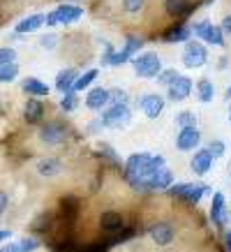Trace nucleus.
I'll use <instances>...</instances> for the list:
<instances>
[{
  "mask_svg": "<svg viewBox=\"0 0 231 252\" xmlns=\"http://www.w3.org/2000/svg\"><path fill=\"white\" fill-rule=\"evenodd\" d=\"M132 67H134V72H137L139 77L153 79L162 72V61H160V56L157 54L148 51V54H139L137 58L132 61Z\"/></svg>",
  "mask_w": 231,
  "mask_h": 252,
  "instance_id": "obj_1",
  "label": "nucleus"
},
{
  "mask_svg": "<svg viewBox=\"0 0 231 252\" xmlns=\"http://www.w3.org/2000/svg\"><path fill=\"white\" fill-rule=\"evenodd\" d=\"M84 16V9L74 7V5H62L56 7L51 14H44V23L46 26H69V23L79 21Z\"/></svg>",
  "mask_w": 231,
  "mask_h": 252,
  "instance_id": "obj_2",
  "label": "nucleus"
},
{
  "mask_svg": "<svg viewBox=\"0 0 231 252\" xmlns=\"http://www.w3.org/2000/svg\"><path fill=\"white\" fill-rule=\"evenodd\" d=\"M132 114H130V107L127 104H114V107H109L104 114H102L100 123L104 127H111V130H120L125 127L127 123H130Z\"/></svg>",
  "mask_w": 231,
  "mask_h": 252,
  "instance_id": "obj_3",
  "label": "nucleus"
},
{
  "mask_svg": "<svg viewBox=\"0 0 231 252\" xmlns=\"http://www.w3.org/2000/svg\"><path fill=\"white\" fill-rule=\"evenodd\" d=\"M192 32L197 35V37H201L203 42H208V44L213 46H224V32L220 26H213L210 21H199L194 23Z\"/></svg>",
  "mask_w": 231,
  "mask_h": 252,
  "instance_id": "obj_4",
  "label": "nucleus"
},
{
  "mask_svg": "<svg viewBox=\"0 0 231 252\" xmlns=\"http://www.w3.org/2000/svg\"><path fill=\"white\" fill-rule=\"evenodd\" d=\"M183 63H185V67H190V69L203 67L208 63V51L201 44H197V42H190L183 51Z\"/></svg>",
  "mask_w": 231,
  "mask_h": 252,
  "instance_id": "obj_5",
  "label": "nucleus"
},
{
  "mask_svg": "<svg viewBox=\"0 0 231 252\" xmlns=\"http://www.w3.org/2000/svg\"><path fill=\"white\" fill-rule=\"evenodd\" d=\"M67 137V127L62 123H46L44 127L39 130V139L44 141L46 146H58L65 141Z\"/></svg>",
  "mask_w": 231,
  "mask_h": 252,
  "instance_id": "obj_6",
  "label": "nucleus"
},
{
  "mask_svg": "<svg viewBox=\"0 0 231 252\" xmlns=\"http://www.w3.org/2000/svg\"><path fill=\"white\" fill-rule=\"evenodd\" d=\"M190 93H192V79L178 74L176 81L169 84V99L171 102H183V99H187Z\"/></svg>",
  "mask_w": 231,
  "mask_h": 252,
  "instance_id": "obj_7",
  "label": "nucleus"
},
{
  "mask_svg": "<svg viewBox=\"0 0 231 252\" xmlns=\"http://www.w3.org/2000/svg\"><path fill=\"white\" fill-rule=\"evenodd\" d=\"M139 109H141L148 118H157V116L162 114V109H164V97H162V95H155V93L144 95L141 102H139Z\"/></svg>",
  "mask_w": 231,
  "mask_h": 252,
  "instance_id": "obj_8",
  "label": "nucleus"
},
{
  "mask_svg": "<svg viewBox=\"0 0 231 252\" xmlns=\"http://www.w3.org/2000/svg\"><path fill=\"white\" fill-rule=\"evenodd\" d=\"M199 130L197 127H183L180 130V134L176 137V144L180 151H192L194 146L199 144Z\"/></svg>",
  "mask_w": 231,
  "mask_h": 252,
  "instance_id": "obj_9",
  "label": "nucleus"
},
{
  "mask_svg": "<svg viewBox=\"0 0 231 252\" xmlns=\"http://www.w3.org/2000/svg\"><path fill=\"white\" fill-rule=\"evenodd\" d=\"M150 238H153L157 245H169L173 241V229H171V224L167 222H157L150 227Z\"/></svg>",
  "mask_w": 231,
  "mask_h": 252,
  "instance_id": "obj_10",
  "label": "nucleus"
},
{
  "mask_svg": "<svg viewBox=\"0 0 231 252\" xmlns=\"http://www.w3.org/2000/svg\"><path fill=\"white\" fill-rule=\"evenodd\" d=\"M210 164H213V155L208 153V148H199V151L192 155V171L194 174H199V176L208 174Z\"/></svg>",
  "mask_w": 231,
  "mask_h": 252,
  "instance_id": "obj_11",
  "label": "nucleus"
},
{
  "mask_svg": "<svg viewBox=\"0 0 231 252\" xmlns=\"http://www.w3.org/2000/svg\"><path fill=\"white\" fill-rule=\"evenodd\" d=\"M210 220L215 222L217 227H224L227 222V208H224V197L220 192L213 194V206H210Z\"/></svg>",
  "mask_w": 231,
  "mask_h": 252,
  "instance_id": "obj_12",
  "label": "nucleus"
},
{
  "mask_svg": "<svg viewBox=\"0 0 231 252\" xmlns=\"http://www.w3.org/2000/svg\"><path fill=\"white\" fill-rule=\"evenodd\" d=\"M100 224H102V229L109 231V234L120 231V229H123V215L116 213V211H107V213H102Z\"/></svg>",
  "mask_w": 231,
  "mask_h": 252,
  "instance_id": "obj_13",
  "label": "nucleus"
},
{
  "mask_svg": "<svg viewBox=\"0 0 231 252\" xmlns=\"http://www.w3.org/2000/svg\"><path fill=\"white\" fill-rule=\"evenodd\" d=\"M192 2L190 0H164V9L171 16H187L192 12Z\"/></svg>",
  "mask_w": 231,
  "mask_h": 252,
  "instance_id": "obj_14",
  "label": "nucleus"
},
{
  "mask_svg": "<svg viewBox=\"0 0 231 252\" xmlns=\"http://www.w3.org/2000/svg\"><path fill=\"white\" fill-rule=\"evenodd\" d=\"M171 181H173V174H171L167 167H162V169H157V171L150 176V181H148V183H150L153 190L155 188H157V190H167V188L171 185Z\"/></svg>",
  "mask_w": 231,
  "mask_h": 252,
  "instance_id": "obj_15",
  "label": "nucleus"
},
{
  "mask_svg": "<svg viewBox=\"0 0 231 252\" xmlns=\"http://www.w3.org/2000/svg\"><path fill=\"white\" fill-rule=\"evenodd\" d=\"M74 81H77V69H62V72H58V77H56V88L60 93H69L72 91V86H74Z\"/></svg>",
  "mask_w": 231,
  "mask_h": 252,
  "instance_id": "obj_16",
  "label": "nucleus"
},
{
  "mask_svg": "<svg viewBox=\"0 0 231 252\" xmlns=\"http://www.w3.org/2000/svg\"><path fill=\"white\" fill-rule=\"evenodd\" d=\"M109 102V91L107 88H92L86 97V107L88 109H102Z\"/></svg>",
  "mask_w": 231,
  "mask_h": 252,
  "instance_id": "obj_17",
  "label": "nucleus"
},
{
  "mask_svg": "<svg viewBox=\"0 0 231 252\" xmlns=\"http://www.w3.org/2000/svg\"><path fill=\"white\" fill-rule=\"evenodd\" d=\"M210 192V188L208 185H192V183H187L185 185V192L180 194V197L185 199V201H190V204H199L201 197L203 194H208Z\"/></svg>",
  "mask_w": 231,
  "mask_h": 252,
  "instance_id": "obj_18",
  "label": "nucleus"
},
{
  "mask_svg": "<svg viewBox=\"0 0 231 252\" xmlns=\"http://www.w3.org/2000/svg\"><path fill=\"white\" fill-rule=\"evenodd\" d=\"M39 26H44V14H32V16H26V19H21L19 21V26H16V32H35L39 28Z\"/></svg>",
  "mask_w": 231,
  "mask_h": 252,
  "instance_id": "obj_19",
  "label": "nucleus"
},
{
  "mask_svg": "<svg viewBox=\"0 0 231 252\" xmlns=\"http://www.w3.org/2000/svg\"><path fill=\"white\" fill-rule=\"evenodd\" d=\"M62 171V162L56 160V158H46V160L37 162V174L42 176H56Z\"/></svg>",
  "mask_w": 231,
  "mask_h": 252,
  "instance_id": "obj_20",
  "label": "nucleus"
},
{
  "mask_svg": "<svg viewBox=\"0 0 231 252\" xmlns=\"http://www.w3.org/2000/svg\"><path fill=\"white\" fill-rule=\"evenodd\" d=\"M23 91L28 93V95H35V97H44V95H49L46 84H42L37 77H28V79H26V81H23Z\"/></svg>",
  "mask_w": 231,
  "mask_h": 252,
  "instance_id": "obj_21",
  "label": "nucleus"
},
{
  "mask_svg": "<svg viewBox=\"0 0 231 252\" xmlns=\"http://www.w3.org/2000/svg\"><path fill=\"white\" fill-rule=\"evenodd\" d=\"M23 116H26V121L28 123H37L39 118L44 116L42 102H39V99H28V102H26V109H23Z\"/></svg>",
  "mask_w": 231,
  "mask_h": 252,
  "instance_id": "obj_22",
  "label": "nucleus"
},
{
  "mask_svg": "<svg viewBox=\"0 0 231 252\" xmlns=\"http://www.w3.org/2000/svg\"><path fill=\"white\" fill-rule=\"evenodd\" d=\"M190 37V28L185 26H173L169 32H164V42H185Z\"/></svg>",
  "mask_w": 231,
  "mask_h": 252,
  "instance_id": "obj_23",
  "label": "nucleus"
},
{
  "mask_svg": "<svg viewBox=\"0 0 231 252\" xmlns=\"http://www.w3.org/2000/svg\"><path fill=\"white\" fill-rule=\"evenodd\" d=\"M97 79V69H88L86 74H81V77H77V81H74V86H72V93H79L84 91V88H88V86L92 84Z\"/></svg>",
  "mask_w": 231,
  "mask_h": 252,
  "instance_id": "obj_24",
  "label": "nucleus"
},
{
  "mask_svg": "<svg viewBox=\"0 0 231 252\" xmlns=\"http://www.w3.org/2000/svg\"><path fill=\"white\" fill-rule=\"evenodd\" d=\"M197 93H199V99H201V102H203V104H208V102H213L215 88H213V84H210L208 79H201L199 86H197Z\"/></svg>",
  "mask_w": 231,
  "mask_h": 252,
  "instance_id": "obj_25",
  "label": "nucleus"
},
{
  "mask_svg": "<svg viewBox=\"0 0 231 252\" xmlns=\"http://www.w3.org/2000/svg\"><path fill=\"white\" fill-rule=\"evenodd\" d=\"M16 74H19V65H16V63L2 65V67H0V84H9V81H14Z\"/></svg>",
  "mask_w": 231,
  "mask_h": 252,
  "instance_id": "obj_26",
  "label": "nucleus"
},
{
  "mask_svg": "<svg viewBox=\"0 0 231 252\" xmlns=\"http://www.w3.org/2000/svg\"><path fill=\"white\" fill-rule=\"evenodd\" d=\"M144 46V42L139 37H127V42H125V46H123V51L120 54L123 56H127V58H132L134 54H139V49Z\"/></svg>",
  "mask_w": 231,
  "mask_h": 252,
  "instance_id": "obj_27",
  "label": "nucleus"
},
{
  "mask_svg": "<svg viewBox=\"0 0 231 252\" xmlns=\"http://www.w3.org/2000/svg\"><path fill=\"white\" fill-rule=\"evenodd\" d=\"M176 123L180 125V130H183V127H194L197 118H194L192 111H180V114H178V118H176Z\"/></svg>",
  "mask_w": 231,
  "mask_h": 252,
  "instance_id": "obj_28",
  "label": "nucleus"
},
{
  "mask_svg": "<svg viewBox=\"0 0 231 252\" xmlns=\"http://www.w3.org/2000/svg\"><path fill=\"white\" fill-rule=\"evenodd\" d=\"M16 61V51L12 46H5V49H0V67L2 65H9V63Z\"/></svg>",
  "mask_w": 231,
  "mask_h": 252,
  "instance_id": "obj_29",
  "label": "nucleus"
},
{
  "mask_svg": "<svg viewBox=\"0 0 231 252\" xmlns=\"http://www.w3.org/2000/svg\"><path fill=\"white\" fill-rule=\"evenodd\" d=\"M144 5H146V0H123L125 12H130V14H137V12H141V9H144Z\"/></svg>",
  "mask_w": 231,
  "mask_h": 252,
  "instance_id": "obj_30",
  "label": "nucleus"
},
{
  "mask_svg": "<svg viewBox=\"0 0 231 252\" xmlns=\"http://www.w3.org/2000/svg\"><path fill=\"white\" fill-rule=\"evenodd\" d=\"M60 107L65 109V111H74V109H77V95L72 91L65 93V97L60 99Z\"/></svg>",
  "mask_w": 231,
  "mask_h": 252,
  "instance_id": "obj_31",
  "label": "nucleus"
},
{
  "mask_svg": "<svg viewBox=\"0 0 231 252\" xmlns=\"http://www.w3.org/2000/svg\"><path fill=\"white\" fill-rule=\"evenodd\" d=\"M109 99H111L114 104H125V102H127V93L114 88V91H109Z\"/></svg>",
  "mask_w": 231,
  "mask_h": 252,
  "instance_id": "obj_32",
  "label": "nucleus"
},
{
  "mask_svg": "<svg viewBox=\"0 0 231 252\" xmlns=\"http://www.w3.org/2000/svg\"><path fill=\"white\" fill-rule=\"evenodd\" d=\"M176 77H178L176 69H167V72H160V74H157V81L164 86H169L171 81H176Z\"/></svg>",
  "mask_w": 231,
  "mask_h": 252,
  "instance_id": "obj_33",
  "label": "nucleus"
},
{
  "mask_svg": "<svg viewBox=\"0 0 231 252\" xmlns=\"http://www.w3.org/2000/svg\"><path fill=\"white\" fill-rule=\"evenodd\" d=\"M37 238H21V243H19V248H21V252H35L37 250Z\"/></svg>",
  "mask_w": 231,
  "mask_h": 252,
  "instance_id": "obj_34",
  "label": "nucleus"
},
{
  "mask_svg": "<svg viewBox=\"0 0 231 252\" xmlns=\"http://www.w3.org/2000/svg\"><path fill=\"white\" fill-rule=\"evenodd\" d=\"M208 153L213 155V158H220V155H224V144H222V141H213V144L208 146Z\"/></svg>",
  "mask_w": 231,
  "mask_h": 252,
  "instance_id": "obj_35",
  "label": "nucleus"
},
{
  "mask_svg": "<svg viewBox=\"0 0 231 252\" xmlns=\"http://www.w3.org/2000/svg\"><path fill=\"white\" fill-rule=\"evenodd\" d=\"M185 185H187V183H176V185H169V188H167V192H169L171 197H180V194H183V192H185Z\"/></svg>",
  "mask_w": 231,
  "mask_h": 252,
  "instance_id": "obj_36",
  "label": "nucleus"
},
{
  "mask_svg": "<svg viewBox=\"0 0 231 252\" xmlns=\"http://www.w3.org/2000/svg\"><path fill=\"white\" fill-rule=\"evenodd\" d=\"M7 204H9V197H7V192H2L0 190V215L7 211Z\"/></svg>",
  "mask_w": 231,
  "mask_h": 252,
  "instance_id": "obj_37",
  "label": "nucleus"
},
{
  "mask_svg": "<svg viewBox=\"0 0 231 252\" xmlns=\"http://www.w3.org/2000/svg\"><path fill=\"white\" fill-rule=\"evenodd\" d=\"M39 44L44 46V49H54V46H56V37H54V35H49V37H42V39H39Z\"/></svg>",
  "mask_w": 231,
  "mask_h": 252,
  "instance_id": "obj_38",
  "label": "nucleus"
},
{
  "mask_svg": "<svg viewBox=\"0 0 231 252\" xmlns=\"http://www.w3.org/2000/svg\"><path fill=\"white\" fill-rule=\"evenodd\" d=\"M220 28H222V32H229V35H231V14L224 16V21H222V26H220Z\"/></svg>",
  "mask_w": 231,
  "mask_h": 252,
  "instance_id": "obj_39",
  "label": "nucleus"
},
{
  "mask_svg": "<svg viewBox=\"0 0 231 252\" xmlns=\"http://www.w3.org/2000/svg\"><path fill=\"white\" fill-rule=\"evenodd\" d=\"M0 252H21V248H19V243H9V245H5Z\"/></svg>",
  "mask_w": 231,
  "mask_h": 252,
  "instance_id": "obj_40",
  "label": "nucleus"
},
{
  "mask_svg": "<svg viewBox=\"0 0 231 252\" xmlns=\"http://www.w3.org/2000/svg\"><path fill=\"white\" fill-rule=\"evenodd\" d=\"M84 252H107V250H104V245H90V248H86Z\"/></svg>",
  "mask_w": 231,
  "mask_h": 252,
  "instance_id": "obj_41",
  "label": "nucleus"
},
{
  "mask_svg": "<svg viewBox=\"0 0 231 252\" xmlns=\"http://www.w3.org/2000/svg\"><path fill=\"white\" fill-rule=\"evenodd\" d=\"M9 238V231H0V243H2V241H7Z\"/></svg>",
  "mask_w": 231,
  "mask_h": 252,
  "instance_id": "obj_42",
  "label": "nucleus"
},
{
  "mask_svg": "<svg viewBox=\"0 0 231 252\" xmlns=\"http://www.w3.org/2000/svg\"><path fill=\"white\" fill-rule=\"evenodd\" d=\"M227 248H229V252H231V234H227Z\"/></svg>",
  "mask_w": 231,
  "mask_h": 252,
  "instance_id": "obj_43",
  "label": "nucleus"
},
{
  "mask_svg": "<svg viewBox=\"0 0 231 252\" xmlns=\"http://www.w3.org/2000/svg\"><path fill=\"white\" fill-rule=\"evenodd\" d=\"M227 95H229V97H231V88H229V91H227Z\"/></svg>",
  "mask_w": 231,
  "mask_h": 252,
  "instance_id": "obj_44",
  "label": "nucleus"
},
{
  "mask_svg": "<svg viewBox=\"0 0 231 252\" xmlns=\"http://www.w3.org/2000/svg\"><path fill=\"white\" fill-rule=\"evenodd\" d=\"M229 121H231V111H229Z\"/></svg>",
  "mask_w": 231,
  "mask_h": 252,
  "instance_id": "obj_45",
  "label": "nucleus"
},
{
  "mask_svg": "<svg viewBox=\"0 0 231 252\" xmlns=\"http://www.w3.org/2000/svg\"><path fill=\"white\" fill-rule=\"evenodd\" d=\"M208 2H213V0H208Z\"/></svg>",
  "mask_w": 231,
  "mask_h": 252,
  "instance_id": "obj_46",
  "label": "nucleus"
},
{
  "mask_svg": "<svg viewBox=\"0 0 231 252\" xmlns=\"http://www.w3.org/2000/svg\"><path fill=\"white\" fill-rule=\"evenodd\" d=\"M229 234H231V231H229Z\"/></svg>",
  "mask_w": 231,
  "mask_h": 252,
  "instance_id": "obj_47",
  "label": "nucleus"
}]
</instances>
